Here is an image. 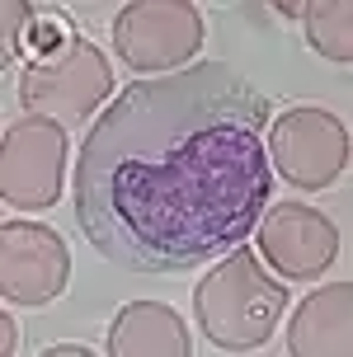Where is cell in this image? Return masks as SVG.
<instances>
[{
	"label": "cell",
	"instance_id": "obj_1",
	"mask_svg": "<svg viewBox=\"0 0 353 357\" xmlns=\"http://www.w3.org/2000/svg\"><path fill=\"white\" fill-rule=\"evenodd\" d=\"M268 99L231 66L132 80L75 155V226L146 278L231 254L268 207Z\"/></svg>",
	"mask_w": 353,
	"mask_h": 357
},
{
	"label": "cell",
	"instance_id": "obj_2",
	"mask_svg": "<svg viewBox=\"0 0 353 357\" xmlns=\"http://www.w3.org/2000/svg\"><path fill=\"white\" fill-rule=\"evenodd\" d=\"M287 310V287L268 273L250 250H236L212 268L194 291V320L212 348L250 353L264 348Z\"/></svg>",
	"mask_w": 353,
	"mask_h": 357
},
{
	"label": "cell",
	"instance_id": "obj_3",
	"mask_svg": "<svg viewBox=\"0 0 353 357\" xmlns=\"http://www.w3.org/2000/svg\"><path fill=\"white\" fill-rule=\"evenodd\" d=\"M113 89V66L89 38H71L57 52L38 56L19 75V104L29 118H52L62 127L85 123L94 108H104Z\"/></svg>",
	"mask_w": 353,
	"mask_h": 357
},
{
	"label": "cell",
	"instance_id": "obj_4",
	"mask_svg": "<svg viewBox=\"0 0 353 357\" xmlns=\"http://www.w3.org/2000/svg\"><path fill=\"white\" fill-rule=\"evenodd\" d=\"M203 47V15L189 0H137L113 19V52L132 71H184Z\"/></svg>",
	"mask_w": 353,
	"mask_h": 357
},
{
	"label": "cell",
	"instance_id": "obj_5",
	"mask_svg": "<svg viewBox=\"0 0 353 357\" xmlns=\"http://www.w3.org/2000/svg\"><path fill=\"white\" fill-rule=\"evenodd\" d=\"M268 160L278 165V174L292 188H306V193L330 188L349 165V127L330 108H287L268 127Z\"/></svg>",
	"mask_w": 353,
	"mask_h": 357
},
{
	"label": "cell",
	"instance_id": "obj_6",
	"mask_svg": "<svg viewBox=\"0 0 353 357\" xmlns=\"http://www.w3.org/2000/svg\"><path fill=\"white\" fill-rule=\"evenodd\" d=\"M66 178V127L52 118H24L0 146V193L19 212H43L62 197Z\"/></svg>",
	"mask_w": 353,
	"mask_h": 357
},
{
	"label": "cell",
	"instance_id": "obj_7",
	"mask_svg": "<svg viewBox=\"0 0 353 357\" xmlns=\"http://www.w3.org/2000/svg\"><path fill=\"white\" fill-rule=\"evenodd\" d=\"M71 282L66 240L38 221H5L0 226V291L15 305H48Z\"/></svg>",
	"mask_w": 353,
	"mask_h": 357
},
{
	"label": "cell",
	"instance_id": "obj_8",
	"mask_svg": "<svg viewBox=\"0 0 353 357\" xmlns=\"http://www.w3.org/2000/svg\"><path fill=\"white\" fill-rule=\"evenodd\" d=\"M259 254L287 282H311L330 273V264L339 259V231L316 207L278 202L259 216Z\"/></svg>",
	"mask_w": 353,
	"mask_h": 357
},
{
	"label": "cell",
	"instance_id": "obj_9",
	"mask_svg": "<svg viewBox=\"0 0 353 357\" xmlns=\"http://www.w3.org/2000/svg\"><path fill=\"white\" fill-rule=\"evenodd\" d=\"M353 287L335 282L325 291H311L292 310L287 353L292 357H344L353 348Z\"/></svg>",
	"mask_w": 353,
	"mask_h": 357
},
{
	"label": "cell",
	"instance_id": "obj_10",
	"mask_svg": "<svg viewBox=\"0 0 353 357\" xmlns=\"http://www.w3.org/2000/svg\"><path fill=\"white\" fill-rule=\"evenodd\" d=\"M108 353L113 357H189V329L179 310L160 301H132L108 324Z\"/></svg>",
	"mask_w": 353,
	"mask_h": 357
},
{
	"label": "cell",
	"instance_id": "obj_11",
	"mask_svg": "<svg viewBox=\"0 0 353 357\" xmlns=\"http://www.w3.org/2000/svg\"><path fill=\"white\" fill-rule=\"evenodd\" d=\"M301 29L306 43L330 61H349L353 56V5L349 0H320V5H301Z\"/></svg>",
	"mask_w": 353,
	"mask_h": 357
},
{
	"label": "cell",
	"instance_id": "obj_12",
	"mask_svg": "<svg viewBox=\"0 0 353 357\" xmlns=\"http://www.w3.org/2000/svg\"><path fill=\"white\" fill-rule=\"evenodd\" d=\"M43 357H94V348H85V343H52V348H43Z\"/></svg>",
	"mask_w": 353,
	"mask_h": 357
},
{
	"label": "cell",
	"instance_id": "obj_13",
	"mask_svg": "<svg viewBox=\"0 0 353 357\" xmlns=\"http://www.w3.org/2000/svg\"><path fill=\"white\" fill-rule=\"evenodd\" d=\"M0 329H5V334H0V348H5V353H19V324H15V315H0Z\"/></svg>",
	"mask_w": 353,
	"mask_h": 357
},
{
	"label": "cell",
	"instance_id": "obj_14",
	"mask_svg": "<svg viewBox=\"0 0 353 357\" xmlns=\"http://www.w3.org/2000/svg\"><path fill=\"white\" fill-rule=\"evenodd\" d=\"M282 19H301V0H292V5H278Z\"/></svg>",
	"mask_w": 353,
	"mask_h": 357
}]
</instances>
